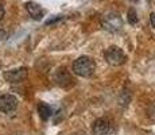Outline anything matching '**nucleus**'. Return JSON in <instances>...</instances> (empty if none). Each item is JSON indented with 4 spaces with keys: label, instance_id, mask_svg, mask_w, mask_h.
<instances>
[{
    "label": "nucleus",
    "instance_id": "obj_2",
    "mask_svg": "<svg viewBox=\"0 0 155 135\" xmlns=\"http://www.w3.org/2000/svg\"><path fill=\"white\" fill-rule=\"evenodd\" d=\"M101 25L107 30V31L111 32H116L120 31L123 29V19L119 14L116 12H109L103 16V20H101Z\"/></svg>",
    "mask_w": 155,
    "mask_h": 135
},
{
    "label": "nucleus",
    "instance_id": "obj_5",
    "mask_svg": "<svg viewBox=\"0 0 155 135\" xmlns=\"http://www.w3.org/2000/svg\"><path fill=\"white\" fill-rule=\"evenodd\" d=\"M111 131V123L108 119L99 118L92 124V134L93 135H108Z\"/></svg>",
    "mask_w": 155,
    "mask_h": 135
},
{
    "label": "nucleus",
    "instance_id": "obj_3",
    "mask_svg": "<svg viewBox=\"0 0 155 135\" xmlns=\"http://www.w3.org/2000/svg\"><path fill=\"white\" fill-rule=\"evenodd\" d=\"M105 61L108 62L111 66H120L126 62V56H124L123 50L117 46H111L105 50L104 53Z\"/></svg>",
    "mask_w": 155,
    "mask_h": 135
},
{
    "label": "nucleus",
    "instance_id": "obj_12",
    "mask_svg": "<svg viewBox=\"0 0 155 135\" xmlns=\"http://www.w3.org/2000/svg\"><path fill=\"white\" fill-rule=\"evenodd\" d=\"M150 20H151V26L155 29V12H151L150 15Z\"/></svg>",
    "mask_w": 155,
    "mask_h": 135
},
{
    "label": "nucleus",
    "instance_id": "obj_9",
    "mask_svg": "<svg viewBox=\"0 0 155 135\" xmlns=\"http://www.w3.org/2000/svg\"><path fill=\"white\" fill-rule=\"evenodd\" d=\"M38 113H39V116L43 120H47L51 116V108L46 103H39L38 104Z\"/></svg>",
    "mask_w": 155,
    "mask_h": 135
},
{
    "label": "nucleus",
    "instance_id": "obj_6",
    "mask_svg": "<svg viewBox=\"0 0 155 135\" xmlns=\"http://www.w3.org/2000/svg\"><path fill=\"white\" fill-rule=\"evenodd\" d=\"M27 69L26 68H19V69H12V70H8V72H4V79L8 81V83H20V81L26 80L27 77Z\"/></svg>",
    "mask_w": 155,
    "mask_h": 135
},
{
    "label": "nucleus",
    "instance_id": "obj_11",
    "mask_svg": "<svg viewBox=\"0 0 155 135\" xmlns=\"http://www.w3.org/2000/svg\"><path fill=\"white\" fill-rule=\"evenodd\" d=\"M58 20H62V16H57V18H54V19H49V20H46V25H53V23L58 22Z\"/></svg>",
    "mask_w": 155,
    "mask_h": 135
},
{
    "label": "nucleus",
    "instance_id": "obj_1",
    "mask_svg": "<svg viewBox=\"0 0 155 135\" xmlns=\"http://www.w3.org/2000/svg\"><path fill=\"white\" fill-rule=\"evenodd\" d=\"M96 70V62L88 56L78 57L73 62V73L80 77H89Z\"/></svg>",
    "mask_w": 155,
    "mask_h": 135
},
{
    "label": "nucleus",
    "instance_id": "obj_4",
    "mask_svg": "<svg viewBox=\"0 0 155 135\" xmlns=\"http://www.w3.org/2000/svg\"><path fill=\"white\" fill-rule=\"evenodd\" d=\"M18 108V99L14 95L0 96V112L10 113Z\"/></svg>",
    "mask_w": 155,
    "mask_h": 135
},
{
    "label": "nucleus",
    "instance_id": "obj_14",
    "mask_svg": "<svg viewBox=\"0 0 155 135\" xmlns=\"http://www.w3.org/2000/svg\"><path fill=\"white\" fill-rule=\"evenodd\" d=\"M4 37H5V31L2 29V27H0V41H2Z\"/></svg>",
    "mask_w": 155,
    "mask_h": 135
},
{
    "label": "nucleus",
    "instance_id": "obj_7",
    "mask_svg": "<svg viewBox=\"0 0 155 135\" xmlns=\"http://www.w3.org/2000/svg\"><path fill=\"white\" fill-rule=\"evenodd\" d=\"M25 5H26L27 12L30 14V16H31L32 19L39 20L43 16V10L39 4H37V3H34V2H28V3H26Z\"/></svg>",
    "mask_w": 155,
    "mask_h": 135
},
{
    "label": "nucleus",
    "instance_id": "obj_13",
    "mask_svg": "<svg viewBox=\"0 0 155 135\" xmlns=\"http://www.w3.org/2000/svg\"><path fill=\"white\" fill-rule=\"evenodd\" d=\"M3 16H4V7L3 4H0V20L3 19Z\"/></svg>",
    "mask_w": 155,
    "mask_h": 135
},
{
    "label": "nucleus",
    "instance_id": "obj_10",
    "mask_svg": "<svg viewBox=\"0 0 155 135\" xmlns=\"http://www.w3.org/2000/svg\"><path fill=\"white\" fill-rule=\"evenodd\" d=\"M128 22L131 23V25H136L138 23V16H136V11L134 10V8H130L128 10Z\"/></svg>",
    "mask_w": 155,
    "mask_h": 135
},
{
    "label": "nucleus",
    "instance_id": "obj_8",
    "mask_svg": "<svg viewBox=\"0 0 155 135\" xmlns=\"http://www.w3.org/2000/svg\"><path fill=\"white\" fill-rule=\"evenodd\" d=\"M55 81L59 84V85H68V84H71V76L69 74V72L66 70L65 68H61L57 70L55 73Z\"/></svg>",
    "mask_w": 155,
    "mask_h": 135
}]
</instances>
